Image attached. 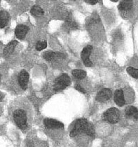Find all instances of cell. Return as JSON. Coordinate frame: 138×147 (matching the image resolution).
I'll list each match as a JSON object with an SVG mask.
<instances>
[{"label": "cell", "mask_w": 138, "mask_h": 147, "mask_svg": "<svg viewBox=\"0 0 138 147\" xmlns=\"http://www.w3.org/2000/svg\"><path fill=\"white\" fill-rule=\"evenodd\" d=\"M14 119L17 126L22 130L27 127V115L26 112L20 109L15 111L14 113Z\"/></svg>", "instance_id": "cell-1"}, {"label": "cell", "mask_w": 138, "mask_h": 147, "mask_svg": "<svg viewBox=\"0 0 138 147\" xmlns=\"http://www.w3.org/2000/svg\"><path fill=\"white\" fill-rule=\"evenodd\" d=\"M44 124L49 129H62L64 125L60 121L51 118H46L44 120Z\"/></svg>", "instance_id": "cell-8"}, {"label": "cell", "mask_w": 138, "mask_h": 147, "mask_svg": "<svg viewBox=\"0 0 138 147\" xmlns=\"http://www.w3.org/2000/svg\"><path fill=\"white\" fill-rule=\"evenodd\" d=\"M88 121L86 119H78L75 125L74 128L70 133V136L71 137H75L79 133L82 132H85L86 125Z\"/></svg>", "instance_id": "cell-4"}, {"label": "cell", "mask_w": 138, "mask_h": 147, "mask_svg": "<svg viewBox=\"0 0 138 147\" xmlns=\"http://www.w3.org/2000/svg\"><path fill=\"white\" fill-rule=\"evenodd\" d=\"M71 80L66 74H63L58 77L54 83L53 88L55 91L62 90L70 85Z\"/></svg>", "instance_id": "cell-2"}, {"label": "cell", "mask_w": 138, "mask_h": 147, "mask_svg": "<svg viewBox=\"0 0 138 147\" xmlns=\"http://www.w3.org/2000/svg\"><path fill=\"white\" fill-rule=\"evenodd\" d=\"M9 20V13L5 11H0V28H4L8 24Z\"/></svg>", "instance_id": "cell-14"}, {"label": "cell", "mask_w": 138, "mask_h": 147, "mask_svg": "<svg viewBox=\"0 0 138 147\" xmlns=\"http://www.w3.org/2000/svg\"><path fill=\"white\" fill-rule=\"evenodd\" d=\"M112 93L110 90L105 88L100 91L96 96V99L99 102H105L109 100L112 97Z\"/></svg>", "instance_id": "cell-6"}, {"label": "cell", "mask_w": 138, "mask_h": 147, "mask_svg": "<svg viewBox=\"0 0 138 147\" xmlns=\"http://www.w3.org/2000/svg\"><path fill=\"white\" fill-rule=\"evenodd\" d=\"M28 30H29L28 27L26 26H24V25L18 26L15 30V35L18 39H22L27 35L28 31Z\"/></svg>", "instance_id": "cell-9"}, {"label": "cell", "mask_w": 138, "mask_h": 147, "mask_svg": "<svg viewBox=\"0 0 138 147\" xmlns=\"http://www.w3.org/2000/svg\"><path fill=\"white\" fill-rule=\"evenodd\" d=\"M111 1H113V2H117L118 0H110Z\"/></svg>", "instance_id": "cell-25"}, {"label": "cell", "mask_w": 138, "mask_h": 147, "mask_svg": "<svg viewBox=\"0 0 138 147\" xmlns=\"http://www.w3.org/2000/svg\"><path fill=\"white\" fill-rule=\"evenodd\" d=\"M132 0H122L118 5V9L122 12H128L132 9Z\"/></svg>", "instance_id": "cell-12"}, {"label": "cell", "mask_w": 138, "mask_h": 147, "mask_svg": "<svg viewBox=\"0 0 138 147\" xmlns=\"http://www.w3.org/2000/svg\"><path fill=\"white\" fill-rule=\"evenodd\" d=\"M93 47L90 45H88L83 49L81 53V57L83 62L87 67H90L93 65V63L90 59V56Z\"/></svg>", "instance_id": "cell-5"}, {"label": "cell", "mask_w": 138, "mask_h": 147, "mask_svg": "<svg viewBox=\"0 0 138 147\" xmlns=\"http://www.w3.org/2000/svg\"><path fill=\"white\" fill-rule=\"evenodd\" d=\"M0 81H1V76H0Z\"/></svg>", "instance_id": "cell-26"}, {"label": "cell", "mask_w": 138, "mask_h": 147, "mask_svg": "<svg viewBox=\"0 0 138 147\" xmlns=\"http://www.w3.org/2000/svg\"><path fill=\"white\" fill-rule=\"evenodd\" d=\"M85 133H86L89 136L93 137L95 134V129L93 124L88 122L85 130Z\"/></svg>", "instance_id": "cell-19"}, {"label": "cell", "mask_w": 138, "mask_h": 147, "mask_svg": "<svg viewBox=\"0 0 138 147\" xmlns=\"http://www.w3.org/2000/svg\"><path fill=\"white\" fill-rule=\"evenodd\" d=\"M72 74L78 79H83L86 76V72L83 70H74L72 71Z\"/></svg>", "instance_id": "cell-18"}, {"label": "cell", "mask_w": 138, "mask_h": 147, "mask_svg": "<svg viewBox=\"0 0 138 147\" xmlns=\"http://www.w3.org/2000/svg\"><path fill=\"white\" fill-rule=\"evenodd\" d=\"M85 1L90 5H95L98 3V0H85Z\"/></svg>", "instance_id": "cell-23"}, {"label": "cell", "mask_w": 138, "mask_h": 147, "mask_svg": "<svg viewBox=\"0 0 138 147\" xmlns=\"http://www.w3.org/2000/svg\"><path fill=\"white\" fill-rule=\"evenodd\" d=\"M47 42L46 41H39L36 45V49L38 51L44 50L47 47Z\"/></svg>", "instance_id": "cell-21"}, {"label": "cell", "mask_w": 138, "mask_h": 147, "mask_svg": "<svg viewBox=\"0 0 138 147\" xmlns=\"http://www.w3.org/2000/svg\"><path fill=\"white\" fill-rule=\"evenodd\" d=\"M75 88H76L78 91H80V92H82V93H83V94H85V93H86L85 90L80 85H79V84H76V85L75 86Z\"/></svg>", "instance_id": "cell-22"}, {"label": "cell", "mask_w": 138, "mask_h": 147, "mask_svg": "<svg viewBox=\"0 0 138 147\" xmlns=\"http://www.w3.org/2000/svg\"><path fill=\"white\" fill-rule=\"evenodd\" d=\"M31 14L35 17H41L44 15L43 10L39 6L35 5L31 9Z\"/></svg>", "instance_id": "cell-17"}, {"label": "cell", "mask_w": 138, "mask_h": 147, "mask_svg": "<svg viewBox=\"0 0 138 147\" xmlns=\"http://www.w3.org/2000/svg\"><path fill=\"white\" fill-rule=\"evenodd\" d=\"M103 118L110 123H116L120 119V112L116 108H110L105 111Z\"/></svg>", "instance_id": "cell-3"}, {"label": "cell", "mask_w": 138, "mask_h": 147, "mask_svg": "<svg viewBox=\"0 0 138 147\" xmlns=\"http://www.w3.org/2000/svg\"><path fill=\"white\" fill-rule=\"evenodd\" d=\"M114 100L116 105L119 106H122L125 104V99L123 91L121 90H117L115 91Z\"/></svg>", "instance_id": "cell-10"}, {"label": "cell", "mask_w": 138, "mask_h": 147, "mask_svg": "<svg viewBox=\"0 0 138 147\" xmlns=\"http://www.w3.org/2000/svg\"><path fill=\"white\" fill-rule=\"evenodd\" d=\"M29 81V75L25 70H22L19 75V83L23 90H26L27 88L28 83Z\"/></svg>", "instance_id": "cell-7"}, {"label": "cell", "mask_w": 138, "mask_h": 147, "mask_svg": "<svg viewBox=\"0 0 138 147\" xmlns=\"http://www.w3.org/2000/svg\"><path fill=\"white\" fill-rule=\"evenodd\" d=\"M65 27L67 29L72 30L78 28V24L73 18L72 16L69 15L66 16L65 19Z\"/></svg>", "instance_id": "cell-11"}, {"label": "cell", "mask_w": 138, "mask_h": 147, "mask_svg": "<svg viewBox=\"0 0 138 147\" xmlns=\"http://www.w3.org/2000/svg\"><path fill=\"white\" fill-rule=\"evenodd\" d=\"M0 1H1V0H0Z\"/></svg>", "instance_id": "cell-27"}, {"label": "cell", "mask_w": 138, "mask_h": 147, "mask_svg": "<svg viewBox=\"0 0 138 147\" xmlns=\"http://www.w3.org/2000/svg\"><path fill=\"white\" fill-rule=\"evenodd\" d=\"M18 45V42L16 40H13L9 43L5 47L4 50V55L5 57L9 56L14 51L16 45Z\"/></svg>", "instance_id": "cell-15"}, {"label": "cell", "mask_w": 138, "mask_h": 147, "mask_svg": "<svg viewBox=\"0 0 138 147\" xmlns=\"http://www.w3.org/2000/svg\"><path fill=\"white\" fill-rule=\"evenodd\" d=\"M127 72L129 75H131L134 79H137L138 78V70L137 69L132 67H129L126 69Z\"/></svg>", "instance_id": "cell-20"}, {"label": "cell", "mask_w": 138, "mask_h": 147, "mask_svg": "<svg viewBox=\"0 0 138 147\" xmlns=\"http://www.w3.org/2000/svg\"><path fill=\"white\" fill-rule=\"evenodd\" d=\"M125 115L129 118L137 119V118H138L137 109L133 106H129L126 109Z\"/></svg>", "instance_id": "cell-16"}, {"label": "cell", "mask_w": 138, "mask_h": 147, "mask_svg": "<svg viewBox=\"0 0 138 147\" xmlns=\"http://www.w3.org/2000/svg\"><path fill=\"white\" fill-rule=\"evenodd\" d=\"M62 56V55H61V54L55 53L51 51H46L43 54V57L44 58V59L49 62L54 61L56 59L61 57Z\"/></svg>", "instance_id": "cell-13"}, {"label": "cell", "mask_w": 138, "mask_h": 147, "mask_svg": "<svg viewBox=\"0 0 138 147\" xmlns=\"http://www.w3.org/2000/svg\"><path fill=\"white\" fill-rule=\"evenodd\" d=\"M3 98H4V95L1 92H0V102L3 100Z\"/></svg>", "instance_id": "cell-24"}]
</instances>
